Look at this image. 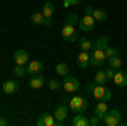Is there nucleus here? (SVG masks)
I'll list each match as a JSON object with an SVG mask.
<instances>
[{"instance_id":"nucleus-23","label":"nucleus","mask_w":127,"mask_h":126,"mask_svg":"<svg viewBox=\"0 0 127 126\" xmlns=\"http://www.w3.org/2000/svg\"><path fill=\"white\" fill-rule=\"evenodd\" d=\"M108 46V38L107 36H100V38L93 43V48H97V49H105Z\"/></svg>"},{"instance_id":"nucleus-32","label":"nucleus","mask_w":127,"mask_h":126,"mask_svg":"<svg viewBox=\"0 0 127 126\" xmlns=\"http://www.w3.org/2000/svg\"><path fill=\"white\" fill-rule=\"evenodd\" d=\"M105 73H107V78H108V80H114V75H115V70H114L112 67H108L107 70H105Z\"/></svg>"},{"instance_id":"nucleus-29","label":"nucleus","mask_w":127,"mask_h":126,"mask_svg":"<svg viewBox=\"0 0 127 126\" xmlns=\"http://www.w3.org/2000/svg\"><path fill=\"white\" fill-rule=\"evenodd\" d=\"M48 87H49V90H56V89L59 87V82L56 80V78H51L48 82Z\"/></svg>"},{"instance_id":"nucleus-3","label":"nucleus","mask_w":127,"mask_h":126,"mask_svg":"<svg viewBox=\"0 0 127 126\" xmlns=\"http://www.w3.org/2000/svg\"><path fill=\"white\" fill-rule=\"evenodd\" d=\"M61 38L68 43H76L78 41V32L75 31V26H69V24H64V27L61 29Z\"/></svg>"},{"instance_id":"nucleus-5","label":"nucleus","mask_w":127,"mask_h":126,"mask_svg":"<svg viewBox=\"0 0 127 126\" xmlns=\"http://www.w3.org/2000/svg\"><path fill=\"white\" fill-rule=\"evenodd\" d=\"M120 118H122L120 111H119V109H112V111H108L107 114L103 116L102 121L107 126H117V125H120Z\"/></svg>"},{"instance_id":"nucleus-10","label":"nucleus","mask_w":127,"mask_h":126,"mask_svg":"<svg viewBox=\"0 0 127 126\" xmlns=\"http://www.w3.org/2000/svg\"><path fill=\"white\" fill-rule=\"evenodd\" d=\"M37 126H58V121H56V118L54 114H41L37 118Z\"/></svg>"},{"instance_id":"nucleus-24","label":"nucleus","mask_w":127,"mask_h":126,"mask_svg":"<svg viewBox=\"0 0 127 126\" xmlns=\"http://www.w3.org/2000/svg\"><path fill=\"white\" fill-rule=\"evenodd\" d=\"M78 43H80V49H81V51H88V49L93 48V43H92L88 38H80Z\"/></svg>"},{"instance_id":"nucleus-33","label":"nucleus","mask_w":127,"mask_h":126,"mask_svg":"<svg viewBox=\"0 0 127 126\" xmlns=\"http://www.w3.org/2000/svg\"><path fill=\"white\" fill-rule=\"evenodd\" d=\"M95 85H97V84H95V80H93V82H88V84H87V92H88V94H92V92H93Z\"/></svg>"},{"instance_id":"nucleus-4","label":"nucleus","mask_w":127,"mask_h":126,"mask_svg":"<svg viewBox=\"0 0 127 126\" xmlns=\"http://www.w3.org/2000/svg\"><path fill=\"white\" fill-rule=\"evenodd\" d=\"M92 96L98 99V101H110L112 99V92H110V89H107L105 85H95L93 89V92H92Z\"/></svg>"},{"instance_id":"nucleus-7","label":"nucleus","mask_w":127,"mask_h":126,"mask_svg":"<svg viewBox=\"0 0 127 126\" xmlns=\"http://www.w3.org/2000/svg\"><path fill=\"white\" fill-rule=\"evenodd\" d=\"M78 27H80L81 32H90V31H93V27H95V19H93V15H85L83 19H80Z\"/></svg>"},{"instance_id":"nucleus-1","label":"nucleus","mask_w":127,"mask_h":126,"mask_svg":"<svg viewBox=\"0 0 127 126\" xmlns=\"http://www.w3.org/2000/svg\"><path fill=\"white\" fill-rule=\"evenodd\" d=\"M68 106H69V109H71L75 114H78V113H87V109H88L90 104H88V101L85 99V97L73 96V97H69Z\"/></svg>"},{"instance_id":"nucleus-13","label":"nucleus","mask_w":127,"mask_h":126,"mask_svg":"<svg viewBox=\"0 0 127 126\" xmlns=\"http://www.w3.org/2000/svg\"><path fill=\"white\" fill-rule=\"evenodd\" d=\"M44 84H46V80H44V77H42V73H36V75H32L29 80V87L32 89H42L44 87Z\"/></svg>"},{"instance_id":"nucleus-20","label":"nucleus","mask_w":127,"mask_h":126,"mask_svg":"<svg viewBox=\"0 0 127 126\" xmlns=\"http://www.w3.org/2000/svg\"><path fill=\"white\" fill-rule=\"evenodd\" d=\"M95 84H98V85H105L108 82L107 78V73H105V70H98V72H95Z\"/></svg>"},{"instance_id":"nucleus-26","label":"nucleus","mask_w":127,"mask_h":126,"mask_svg":"<svg viewBox=\"0 0 127 126\" xmlns=\"http://www.w3.org/2000/svg\"><path fill=\"white\" fill-rule=\"evenodd\" d=\"M107 63H108V67H112L114 70H119V68L122 67V60L119 58V55H117V56H112V58H108V60H107Z\"/></svg>"},{"instance_id":"nucleus-9","label":"nucleus","mask_w":127,"mask_h":126,"mask_svg":"<svg viewBox=\"0 0 127 126\" xmlns=\"http://www.w3.org/2000/svg\"><path fill=\"white\" fill-rule=\"evenodd\" d=\"M26 68H27V73L36 75V73H41L44 70V65H42V61H39V60H29V63L26 65Z\"/></svg>"},{"instance_id":"nucleus-16","label":"nucleus","mask_w":127,"mask_h":126,"mask_svg":"<svg viewBox=\"0 0 127 126\" xmlns=\"http://www.w3.org/2000/svg\"><path fill=\"white\" fill-rule=\"evenodd\" d=\"M2 89H3L5 94H15V92L19 90V84H17L15 80H5L3 85H2Z\"/></svg>"},{"instance_id":"nucleus-22","label":"nucleus","mask_w":127,"mask_h":126,"mask_svg":"<svg viewBox=\"0 0 127 126\" xmlns=\"http://www.w3.org/2000/svg\"><path fill=\"white\" fill-rule=\"evenodd\" d=\"M93 19L98 20V22H105L107 20V12L105 10H102V9H93Z\"/></svg>"},{"instance_id":"nucleus-2","label":"nucleus","mask_w":127,"mask_h":126,"mask_svg":"<svg viewBox=\"0 0 127 126\" xmlns=\"http://www.w3.org/2000/svg\"><path fill=\"white\" fill-rule=\"evenodd\" d=\"M63 89H64V92L66 94H73V92H76L80 89V82L76 77H71V75H66V77H63Z\"/></svg>"},{"instance_id":"nucleus-18","label":"nucleus","mask_w":127,"mask_h":126,"mask_svg":"<svg viewBox=\"0 0 127 126\" xmlns=\"http://www.w3.org/2000/svg\"><path fill=\"white\" fill-rule=\"evenodd\" d=\"M108 113V106H107V101H102V102H98L97 107H95V114H97L100 119H103V116Z\"/></svg>"},{"instance_id":"nucleus-30","label":"nucleus","mask_w":127,"mask_h":126,"mask_svg":"<svg viewBox=\"0 0 127 126\" xmlns=\"http://www.w3.org/2000/svg\"><path fill=\"white\" fill-rule=\"evenodd\" d=\"M100 121H102V119H100L97 114H93V116L90 118V126H98V125H100Z\"/></svg>"},{"instance_id":"nucleus-6","label":"nucleus","mask_w":127,"mask_h":126,"mask_svg":"<svg viewBox=\"0 0 127 126\" xmlns=\"http://www.w3.org/2000/svg\"><path fill=\"white\" fill-rule=\"evenodd\" d=\"M107 61V56H105V49H93V53L90 55V65L93 67H102L103 63Z\"/></svg>"},{"instance_id":"nucleus-21","label":"nucleus","mask_w":127,"mask_h":126,"mask_svg":"<svg viewBox=\"0 0 127 126\" xmlns=\"http://www.w3.org/2000/svg\"><path fill=\"white\" fill-rule=\"evenodd\" d=\"M56 73H58L59 77H66V75L69 73L68 63H64V61H59L58 65H56Z\"/></svg>"},{"instance_id":"nucleus-17","label":"nucleus","mask_w":127,"mask_h":126,"mask_svg":"<svg viewBox=\"0 0 127 126\" xmlns=\"http://www.w3.org/2000/svg\"><path fill=\"white\" fill-rule=\"evenodd\" d=\"M76 63H78L80 68L90 67V55H88V51H81V53H80L78 58H76Z\"/></svg>"},{"instance_id":"nucleus-14","label":"nucleus","mask_w":127,"mask_h":126,"mask_svg":"<svg viewBox=\"0 0 127 126\" xmlns=\"http://www.w3.org/2000/svg\"><path fill=\"white\" fill-rule=\"evenodd\" d=\"M31 19H32L34 24H37V26H51V24H53V20L46 19V17L42 15V12H34V14L31 15Z\"/></svg>"},{"instance_id":"nucleus-25","label":"nucleus","mask_w":127,"mask_h":126,"mask_svg":"<svg viewBox=\"0 0 127 126\" xmlns=\"http://www.w3.org/2000/svg\"><path fill=\"white\" fill-rule=\"evenodd\" d=\"M12 73L15 77H26L27 75V68H26V65H15L14 70H12Z\"/></svg>"},{"instance_id":"nucleus-34","label":"nucleus","mask_w":127,"mask_h":126,"mask_svg":"<svg viewBox=\"0 0 127 126\" xmlns=\"http://www.w3.org/2000/svg\"><path fill=\"white\" fill-rule=\"evenodd\" d=\"M83 12H85V15H92L93 14V7L92 5H85L83 7Z\"/></svg>"},{"instance_id":"nucleus-27","label":"nucleus","mask_w":127,"mask_h":126,"mask_svg":"<svg viewBox=\"0 0 127 126\" xmlns=\"http://www.w3.org/2000/svg\"><path fill=\"white\" fill-rule=\"evenodd\" d=\"M78 22H80V17L76 14H69L64 19V24H69V26H78Z\"/></svg>"},{"instance_id":"nucleus-11","label":"nucleus","mask_w":127,"mask_h":126,"mask_svg":"<svg viewBox=\"0 0 127 126\" xmlns=\"http://www.w3.org/2000/svg\"><path fill=\"white\" fill-rule=\"evenodd\" d=\"M29 53L26 51V49H17V51H14V61H15V65H27L29 63Z\"/></svg>"},{"instance_id":"nucleus-28","label":"nucleus","mask_w":127,"mask_h":126,"mask_svg":"<svg viewBox=\"0 0 127 126\" xmlns=\"http://www.w3.org/2000/svg\"><path fill=\"white\" fill-rule=\"evenodd\" d=\"M117 55H119V51L114 48V46H107V48H105V56H107V60L112 58V56H117Z\"/></svg>"},{"instance_id":"nucleus-31","label":"nucleus","mask_w":127,"mask_h":126,"mask_svg":"<svg viewBox=\"0 0 127 126\" xmlns=\"http://www.w3.org/2000/svg\"><path fill=\"white\" fill-rule=\"evenodd\" d=\"M80 0H63V7H71V5H78Z\"/></svg>"},{"instance_id":"nucleus-15","label":"nucleus","mask_w":127,"mask_h":126,"mask_svg":"<svg viewBox=\"0 0 127 126\" xmlns=\"http://www.w3.org/2000/svg\"><path fill=\"white\" fill-rule=\"evenodd\" d=\"M73 126H90V118L85 116V113H78L71 121Z\"/></svg>"},{"instance_id":"nucleus-19","label":"nucleus","mask_w":127,"mask_h":126,"mask_svg":"<svg viewBox=\"0 0 127 126\" xmlns=\"http://www.w3.org/2000/svg\"><path fill=\"white\" fill-rule=\"evenodd\" d=\"M54 10H56L54 3H53V2H46V3L42 5V15H44L46 19H51L53 14H54Z\"/></svg>"},{"instance_id":"nucleus-12","label":"nucleus","mask_w":127,"mask_h":126,"mask_svg":"<svg viewBox=\"0 0 127 126\" xmlns=\"http://www.w3.org/2000/svg\"><path fill=\"white\" fill-rule=\"evenodd\" d=\"M114 84L117 87H127V73L124 70H115V75H114Z\"/></svg>"},{"instance_id":"nucleus-8","label":"nucleus","mask_w":127,"mask_h":126,"mask_svg":"<svg viewBox=\"0 0 127 126\" xmlns=\"http://www.w3.org/2000/svg\"><path fill=\"white\" fill-rule=\"evenodd\" d=\"M68 113H69V106L68 104H59V106L54 109V118H56L58 125H63V121L68 118Z\"/></svg>"},{"instance_id":"nucleus-35","label":"nucleus","mask_w":127,"mask_h":126,"mask_svg":"<svg viewBox=\"0 0 127 126\" xmlns=\"http://www.w3.org/2000/svg\"><path fill=\"white\" fill-rule=\"evenodd\" d=\"M7 125V119L5 118H0V126H5Z\"/></svg>"}]
</instances>
